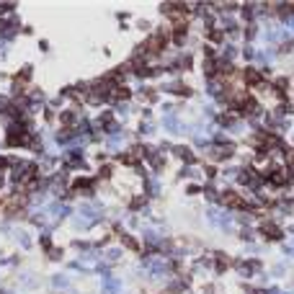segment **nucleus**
I'll use <instances>...</instances> for the list:
<instances>
[{"instance_id": "1", "label": "nucleus", "mask_w": 294, "mask_h": 294, "mask_svg": "<svg viewBox=\"0 0 294 294\" xmlns=\"http://www.w3.org/2000/svg\"><path fill=\"white\" fill-rule=\"evenodd\" d=\"M258 232H261L266 240H281V237H284V230H281L279 225H274V222H263V225H258Z\"/></svg>"}, {"instance_id": "2", "label": "nucleus", "mask_w": 294, "mask_h": 294, "mask_svg": "<svg viewBox=\"0 0 294 294\" xmlns=\"http://www.w3.org/2000/svg\"><path fill=\"white\" fill-rule=\"evenodd\" d=\"M121 245L127 250H140V240L132 237V235H121Z\"/></svg>"}]
</instances>
